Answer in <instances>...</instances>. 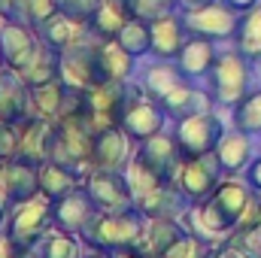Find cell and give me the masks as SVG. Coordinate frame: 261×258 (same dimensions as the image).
I'll return each instance as SVG.
<instances>
[{
  "label": "cell",
  "mask_w": 261,
  "mask_h": 258,
  "mask_svg": "<svg viewBox=\"0 0 261 258\" xmlns=\"http://www.w3.org/2000/svg\"><path fill=\"white\" fill-rule=\"evenodd\" d=\"M3 70H9V67H6V61H3V55H0V73H3Z\"/></svg>",
  "instance_id": "816d5d0a"
},
{
  "label": "cell",
  "mask_w": 261,
  "mask_h": 258,
  "mask_svg": "<svg viewBox=\"0 0 261 258\" xmlns=\"http://www.w3.org/2000/svg\"><path fill=\"white\" fill-rule=\"evenodd\" d=\"M40 258H82V240L76 234H67V231H49L43 237V243L37 246Z\"/></svg>",
  "instance_id": "d6a6232c"
},
{
  "label": "cell",
  "mask_w": 261,
  "mask_h": 258,
  "mask_svg": "<svg viewBox=\"0 0 261 258\" xmlns=\"http://www.w3.org/2000/svg\"><path fill=\"white\" fill-rule=\"evenodd\" d=\"M213 155H216L222 173L237 176L240 170H246L252 164V140H249V134H243V131H237V128L225 131Z\"/></svg>",
  "instance_id": "603a6c76"
},
{
  "label": "cell",
  "mask_w": 261,
  "mask_h": 258,
  "mask_svg": "<svg viewBox=\"0 0 261 258\" xmlns=\"http://www.w3.org/2000/svg\"><path fill=\"white\" fill-rule=\"evenodd\" d=\"M206 3H216V0H179V9H197V6H206Z\"/></svg>",
  "instance_id": "7dc6e473"
},
{
  "label": "cell",
  "mask_w": 261,
  "mask_h": 258,
  "mask_svg": "<svg viewBox=\"0 0 261 258\" xmlns=\"http://www.w3.org/2000/svg\"><path fill=\"white\" fill-rule=\"evenodd\" d=\"M130 158H134V140L119 125L94 134V140H91V170L128 173Z\"/></svg>",
  "instance_id": "4fadbf2b"
},
{
  "label": "cell",
  "mask_w": 261,
  "mask_h": 258,
  "mask_svg": "<svg viewBox=\"0 0 261 258\" xmlns=\"http://www.w3.org/2000/svg\"><path fill=\"white\" fill-rule=\"evenodd\" d=\"M210 79V94L219 107H237L246 94H249V61L231 49V52H219L213 70L206 73Z\"/></svg>",
  "instance_id": "52a82bcc"
},
{
  "label": "cell",
  "mask_w": 261,
  "mask_h": 258,
  "mask_svg": "<svg viewBox=\"0 0 261 258\" xmlns=\"http://www.w3.org/2000/svg\"><path fill=\"white\" fill-rule=\"evenodd\" d=\"M91 140H94V134L79 122V116H64V119L52 122L49 161L64 164L85 179V173L91 170Z\"/></svg>",
  "instance_id": "5b68a950"
},
{
  "label": "cell",
  "mask_w": 261,
  "mask_h": 258,
  "mask_svg": "<svg viewBox=\"0 0 261 258\" xmlns=\"http://www.w3.org/2000/svg\"><path fill=\"white\" fill-rule=\"evenodd\" d=\"M9 240L15 243L18 252H31L43 243V237L52 231V203L46 197H31L21 203H12L9 216H6V228Z\"/></svg>",
  "instance_id": "8992f818"
},
{
  "label": "cell",
  "mask_w": 261,
  "mask_h": 258,
  "mask_svg": "<svg viewBox=\"0 0 261 258\" xmlns=\"http://www.w3.org/2000/svg\"><path fill=\"white\" fill-rule=\"evenodd\" d=\"M97 213H100V210H97V203L91 200V194L79 186L76 192H70L67 197H61V200L52 203V228L79 237Z\"/></svg>",
  "instance_id": "9a60e30c"
},
{
  "label": "cell",
  "mask_w": 261,
  "mask_h": 258,
  "mask_svg": "<svg viewBox=\"0 0 261 258\" xmlns=\"http://www.w3.org/2000/svg\"><path fill=\"white\" fill-rule=\"evenodd\" d=\"M82 258H113V255H103V252H91V255H82Z\"/></svg>",
  "instance_id": "f907efd6"
},
{
  "label": "cell",
  "mask_w": 261,
  "mask_h": 258,
  "mask_svg": "<svg viewBox=\"0 0 261 258\" xmlns=\"http://www.w3.org/2000/svg\"><path fill=\"white\" fill-rule=\"evenodd\" d=\"M182 82H189L182 73H179V67L176 61H152V64L143 67V73H140V91L149 97V100H155V104H161L170 91H176Z\"/></svg>",
  "instance_id": "7402d4cb"
},
{
  "label": "cell",
  "mask_w": 261,
  "mask_h": 258,
  "mask_svg": "<svg viewBox=\"0 0 261 258\" xmlns=\"http://www.w3.org/2000/svg\"><path fill=\"white\" fill-rule=\"evenodd\" d=\"M182 152L173 140V134H155L143 143H137L134 149V158H130L128 167V183L134 189V197L155 186H164V183H176L179 176V167H182Z\"/></svg>",
  "instance_id": "6da1fadb"
},
{
  "label": "cell",
  "mask_w": 261,
  "mask_h": 258,
  "mask_svg": "<svg viewBox=\"0 0 261 258\" xmlns=\"http://www.w3.org/2000/svg\"><path fill=\"white\" fill-rule=\"evenodd\" d=\"M18 258H40V252H37V249H31V252H21Z\"/></svg>",
  "instance_id": "681fc988"
},
{
  "label": "cell",
  "mask_w": 261,
  "mask_h": 258,
  "mask_svg": "<svg viewBox=\"0 0 261 258\" xmlns=\"http://www.w3.org/2000/svg\"><path fill=\"white\" fill-rule=\"evenodd\" d=\"M21 252L15 249V243L9 240V234L6 231H0V258H18Z\"/></svg>",
  "instance_id": "7bdbcfd3"
},
{
  "label": "cell",
  "mask_w": 261,
  "mask_h": 258,
  "mask_svg": "<svg viewBox=\"0 0 261 258\" xmlns=\"http://www.w3.org/2000/svg\"><path fill=\"white\" fill-rule=\"evenodd\" d=\"M234 128L249 134V137H258L261 134V88L258 91H249L234 107Z\"/></svg>",
  "instance_id": "836d02e7"
},
{
  "label": "cell",
  "mask_w": 261,
  "mask_h": 258,
  "mask_svg": "<svg viewBox=\"0 0 261 258\" xmlns=\"http://www.w3.org/2000/svg\"><path fill=\"white\" fill-rule=\"evenodd\" d=\"M37 31L34 28H28V24H9L3 34H0V55H3V61L9 70H21V67L28 64V58L34 55V49H37Z\"/></svg>",
  "instance_id": "d4e9b609"
},
{
  "label": "cell",
  "mask_w": 261,
  "mask_h": 258,
  "mask_svg": "<svg viewBox=\"0 0 261 258\" xmlns=\"http://www.w3.org/2000/svg\"><path fill=\"white\" fill-rule=\"evenodd\" d=\"M134 61L128 52L113 40V43H103V70H107V79L110 82H128L130 73H134Z\"/></svg>",
  "instance_id": "e575fe53"
},
{
  "label": "cell",
  "mask_w": 261,
  "mask_h": 258,
  "mask_svg": "<svg viewBox=\"0 0 261 258\" xmlns=\"http://www.w3.org/2000/svg\"><path fill=\"white\" fill-rule=\"evenodd\" d=\"M15 73H18L31 88H34V85H46V82H52V79H61V55H58L55 49L37 43L34 55L28 58V64L21 67V70H15Z\"/></svg>",
  "instance_id": "f546056e"
},
{
  "label": "cell",
  "mask_w": 261,
  "mask_h": 258,
  "mask_svg": "<svg viewBox=\"0 0 261 258\" xmlns=\"http://www.w3.org/2000/svg\"><path fill=\"white\" fill-rule=\"evenodd\" d=\"M192 203L186 200V194L179 192L176 183H164V186H155L149 192L137 194V210L146 216V219H179Z\"/></svg>",
  "instance_id": "e0dca14e"
},
{
  "label": "cell",
  "mask_w": 261,
  "mask_h": 258,
  "mask_svg": "<svg viewBox=\"0 0 261 258\" xmlns=\"http://www.w3.org/2000/svg\"><path fill=\"white\" fill-rule=\"evenodd\" d=\"M37 173H40V197H46L49 203L61 200L82 186V176L76 170H70L64 164H55V161H43L37 167Z\"/></svg>",
  "instance_id": "4316f807"
},
{
  "label": "cell",
  "mask_w": 261,
  "mask_h": 258,
  "mask_svg": "<svg viewBox=\"0 0 261 258\" xmlns=\"http://www.w3.org/2000/svg\"><path fill=\"white\" fill-rule=\"evenodd\" d=\"M128 9L134 18L155 21L161 15H173L179 9V0H128Z\"/></svg>",
  "instance_id": "d590c367"
},
{
  "label": "cell",
  "mask_w": 261,
  "mask_h": 258,
  "mask_svg": "<svg viewBox=\"0 0 261 258\" xmlns=\"http://www.w3.org/2000/svg\"><path fill=\"white\" fill-rule=\"evenodd\" d=\"M116 43L128 52L130 58H143V55H149V52H152V31H149V21L130 15L128 21L122 24Z\"/></svg>",
  "instance_id": "1f68e13d"
},
{
  "label": "cell",
  "mask_w": 261,
  "mask_h": 258,
  "mask_svg": "<svg viewBox=\"0 0 261 258\" xmlns=\"http://www.w3.org/2000/svg\"><path fill=\"white\" fill-rule=\"evenodd\" d=\"M61 79L70 88H88V85L110 82L107 70H103V43L94 40L91 34H85L79 43L64 49L61 52Z\"/></svg>",
  "instance_id": "ba28073f"
},
{
  "label": "cell",
  "mask_w": 261,
  "mask_h": 258,
  "mask_svg": "<svg viewBox=\"0 0 261 258\" xmlns=\"http://www.w3.org/2000/svg\"><path fill=\"white\" fill-rule=\"evenodd\" d=\"M82 189L91 194L100 213H122L134 210L137 197L128 183V173H110V170H88L82 179Z\"/></svg>",
  "instance_id": "8fae6325"
},
{
  "label": "cell",
  "mask_w": 261,
  "mask_h": 258,
  "mask_svg": "<svg viewBox=\"0 0 261 258\" xmlns=\"http://www.w3.org/2000/svg\"><path fill=\"white\" fill-rule=\"evenodd\" d=\"M18 155L21 161H31V164H43L49 161V146H52V122L40 119V116H31L24 125H18Z\"/></svg>",
  "instance_id": "44dd1931"
},
{
  "label": "cell",
  "mask_w": 261,
  "mask_h": 258,
  "mask_svg": "<svg viewBox=\"0 0 261 258\" xmlns=\"http://www.w3.org/2000/svg\"><path fill=\"white\" fill-rule=\"evenodd\" d=\"M9 24H12V21H9V18H6V15H3V12H0V34H3V31H6V28H9Z\"/></svg>",
  "instance_id": "c3c4849f"
},
{
  "label": "cell",
  "mask_w": 261,
  "mask_h": 258,
  "mask_svg": "<svg viewBox=\"0 0 261 258\" xmlns=\"http://www.w3.org/2000/svg\"><path fill=\"white\" fill-rule=\"evenodd\" d=\"M15 155H18V131L0 119V164L12 161Z\"/></svg>",
  "instance_id": "ab89813d"
},
{
  "label": "cell",
  "mask_w": 261,
  "mask_h": 258,
  "mask_svg": "<svg viewBox=\"0 0 261 258\" xmlns=\"http://www.w3.org/2000/svg\"><path fill=\"white\" fill-rule=\"evenodd\" d=\"M88 34V28L85 24H79V21H70L67 15H52L43 28H37V40L43 43V46H49V49H55L58 55L70 49L73 43H79L82 37Z\"/></svg>",
  "instance_id": "f1b7e54d"
},
{
  "label": "cell",
  "mask_w": 261,
  "mask_h": 258,
  "mask_svg": "<svg viewBox=\"0 0 261 258\" xmlns=\"http://www.w3.org/2000/svg\"><path fill=\"white\" fill-rule=\"evenodd\" d=\"M161 258H203V240L195 231H186Z\"/></svg>",
  "instance_id": "74e56055"
},
{
  "label": "cell",
  "mask_w": 261,
  "mask_h": 258,
  "mask_svg": "<svg viewBox=\"0 0 261 258\" xmlns=\"http://www.w3.org/2000/svg\"><path fill=\"white\" fill-rule=\"evenodd\" d=\"M222 134H225V125L219 122L216 113H200V116L179 119L173 128V140H176L182 158H197V155L216 152Z\"/></svg>",
  "instance_id": "30bf717a"
},
{
  "label": "cell",
  "mask_w": 261,
  "mask_h": 258,
  "mask_svg": "<svg viewBox=\"0 0 261 258\" xmlns=\"http://www.w3.org/2000/svg\"><path fill=\"white\" fill-rule=\"evenodd\" d=\"M182 234H186V228L176 219H146V228H143V237H140L137 249L161 258Z\"/></svg>",
  "instance_id": "83f0119b"
},
{
  "label": "cell",
  "mask_w": 261,
  "mask_h": 258,
  "mask_svg": "<svg viewBox=\"0 0 261 258\" xmlns=\"http://www.w3.org/2000/svg\"><path fill=\"white\" fill-rule=\"evenodd\" d=\"M9 210H12V200H9V194L3 192V186H0V228L6 225V216H9Z\"/></svg>",
  "instance_id": "ee69618b"
},
{
  "label": "cell",
  "mask_w": 261,
  "mask_h": 258,
  "mask_svg": "<svg viewBox=\"0 0 261 258\" xmlns=\"http://www.w3.org/2000/svg\"><path fill=\"white\" fill-rule=\"evenodd\" d=\"M213 94L210 88H197L192 82H182L176 91H170L158 107L164 110L167 119L179 122V119H189V116H200V113H213Z\"/></svg>",
  "instance_id": "ac0fdd59"
},
{
  "label": "cell",
  "mask_w": 261,
  "mask_h": 258,
  "mask_svg": "<svg viewBox=\"0 0 261 258\" xmlns=\"http://www.w3.org/2000/svg\"><path fill=\"white\" fill-rule=\"evenodd\" d=\"M34 116L31 107V85L15 73V70H3L0 73V119L12 128L24 125Z\"/></svg>",
  "instance_id": "2e32d148"
},
{
  "label": "cell",
  "mask_w": 261,
  "mask_h": 258,
  "mask_svg": "<svg viewBox=\"0 0 261 258\" xmlns=\"http://www.w3.org/2000/svg\"><path fill=\"white\" fill-rule=\"evenodd\" d=\"M222 183V167L216 161V155H197V158H186L182 167H179V176H176V186L179 192L186 194V200L195 207L203 203L210 194L219 189Z\"/></svg>",
  "instance_id": "7c38bea8"
},
{
  "label": "cell",
  "mask_w": 261,
  "mask_h": 258,
  "mask_svg": "<svg viewBox=\"0 0 261 258\" xmlns=\"http://www.w3.org/2000/svg\"><path fill=\"white\" fill-rule=\"evenodd\" d=\"M134 85L128 82H100V85H88L79 91V122L91 134H100V131L119 125L128 100L134 97Z\"/></svg>",
  "instance_id": "277c9868"
},
{
  "label": "cell",
  "mask_w": 261,
  "mask_h": 258,
  "mask_svg": "<svg viewBox=\"0 0 261 258\" xmlns=\"http://www.w3.org/2000/svg\"><path fill=\"white\" fill-rule=\"evenodd\" d=\"M252 203V192L249 183H240L234 176L222 179L219 189L210 194L203 203H195V234H206V237H219L225 231H231L249 210Z\"/></svg>",
  "instance_id": "7a4b0ae2"
},
{
  "label": "cell",
  "mask_w": 261,
  "mask_h": 258,
  "mask_svg": "<svg viewBox=\"0 0 261 258\" xmlns=\"http://www.w3.org/2000/svg\"><path fill=\"white\" fill-rule=\"evenodd\" d=\"M222 3H228L231 9H237V12H246V9H252L258 0H222Z\"/></svg>",
  "instance_id": "f6af8a7d"
},
{
  "label": "cell",
  "mask_w": 261,
  "mask_h": 258,
  "mask_svg": "<svg viewBox=\"0 0 261 258\" xmlns=\"http://www.w3.org/2000/svg\"><path fill=\"white\" fill-rule=\"evenodd\" d=\"M0 12L15 24H28V0H0Z\"/></svg>",
  "instance_id": "60d3db41"
},
{
  "label": "cell",
  "mask_w": 261,
  "mask_h": 258,
  "mask_svg": "<svg viewBox=\"0 0 261 258\" xmlns=\"http://www.w3.org/2000/svg\"><path fill=\"white\" fill-rule=\"evenodd\" d=\"M149 31H152V52L149 55L158 58V61H176L182 43L189 40L182 18L176 12L173 15H161V18L149 21Z\"/></svg>",
  "instance_id": "ffe728a7"
},
{
  "label": "cell",
  "mask_w": 261,
  "mask_h": 258,
  "mask_svg": "<svg viewBox=\"0 0 261 258\" xmlns=\"http://www.w3.org/2000/svg\"><path fill=\"white\" fill-rule=\"evenodd\" d=\"M216 43L213 40H203V37H189L176 55V67L179 73L195 82V79H203L210 70H213V61H216Z\"/></svg>",
  "instance_id": "cb8c5ba5"
},
{
  "label": "cell",
  "mask_w": 261,
  "mask_h": 258,
  "mask_svg": "<svg viewBox=\"0 0 261 258\" xmlns=\"http://www.w3.org/2000/svg\"><path fill=\"white\" fill-rule=\"evenodd\" d=\"M146 228V216L134 207L122 213H97L88 228L79 234L82 246H88L91 252H103V255H116L125 249H137L140 237Z\"/></svg>",
  "instance_id": "3957f363"
},
{
  "label": "cell",
  "mask_w": 261,
  "mask_h": 258,
  "mask_svg": "<svg viewBox=\"0 0 261 258\" xmlns=\"http://www.w3.org/2000/svg\"><path fill=\"white\" fill-rule=\"evenodd\" d=\"M130 18V9H128V0H100L97 12L91 15V21L85 24L88 34L100 43H113L122 31V24Z\"/></svg>",
  "instance_id": "484cf974"
},
{
  "label": "cell",
  "mask_w": 261,
  "mask_h": 258,
  "mask_svg": "<svg viewBox=\"0 0 261 258\" xmlns=\"http://www.w3.org/2000/svg\"><path fill=\"white\" fill-rule=\"evenodd\" d=\"M113 258H155V255H149L143 249H125V252H116Z\"/></svg>",
  "instance_id": "bcb514c9"
},
{
  "label": "cell",
  "mask_w": 261,
  "mask_h": 258,
  "mask_svg": "<svg viewBox=\"0 0 261 258\" xmlns=\"http://www.w3.org/2000/svg\"><path fill=\"white\" fill-rule=\"evenodd\" d=\"M97 6H100V0H58V12L79 24H88L91 15L97 12Z\"/></svg>",
  "instance_id": "8d00e7d4"
},
{
  "label": "cell",
  "mask_w": 261,
  "mask_h": 258,
  "mask_svg": "<svg viewBox=\"0 0 261 258\" xmlns=\"http://www.w3.org/2000/svg\"><path fill=\"white\" fill-rule=\"evenodd\" d=\"M182 24L189 37H203V40H234L237 24H240V12L231 9L228 3L216 0L197 9H182Z\"/></svg>",
  "instance_id": "9c48e42d"
},
{
  "label": "cell",
  "mask_w": 261,
  "mask_h": 258,
  "mask_svg": "<svg viewBox=\"0 0 261 258\" xmlns=\"http://www.w3.org/2000/svg\"><path fill=\"white\" fill-rule=\"evenodd\" d=\"M0 186H3V192L9 194L12 203H21V200L37 197V194H40V173H37V164L21 161V158L3 161V164H0Z\"/></svg>",
  "instance_id": "d6986e66"
},
{
  "label": "cell",
  "mask_w": 261,
  "mask_h": 258,
  "mask_svg": "<svg viewBox=\"0 0 261 258\" xmlns=\"http://www.w3.org/2000/svg\"><path fill=\"white\" fill-rule=\"evenodd\" d=\"M234 49L252 64V61H261V0L240 12V24H237V34H234Z\"/></svg>",
  "instance_id": "4dcf8cb0"
},
{
  "label": "cell",
  "mask_w": 261,
  "mask_h": 258,
  "mask_svg": "<svg viewBox=\"0 0 261 258\" xmlns=\"http://www.w3.org/2000/svg\"><path fill=\"white\" fill-rule=\"evenodd\" d=\"M52 15H58V0H28V28H43Z\"/></svg>",
  "instance_id": "f35d334b"
},
{
  "label": "cell",
  "mask_w": 261,
  "mask_h": 258,
  "mask_svg": "<svg viewBox=\"0 0 261 258\" xmlns=\"http://www.w3.org/2000/svg\"><path fill=\"white\" fill-rule=\"evenodd\" d=\"M246 183H249L255 192H261V158H255V161L246 167Z\"/></svg>",
  "instance_id": "b9f144b4"
},
{
  "label": "cell",
  "mask_w": 261,
  "mask_h": 258,
  "mask_svg": "<svg viewBox=\"0 0 261 258\" xmlns=\"http://www.w3.org/2000/svg\"><path fill=\"white\" fill-rule=\"evenodd\" d=\"M164 122H167L164 110L137 88L134 97L128 100V107H125V113H122V119H119V128L125 131L134 143H143V140L161 134L164 131Z\"/></svg>",
  "instance_id": "5bb4252c"
}]
</instances>
